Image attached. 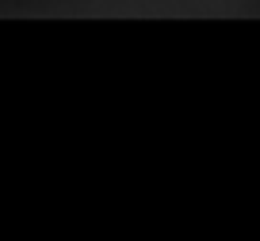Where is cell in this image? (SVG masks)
Here are the masks:
<instances>
[]
</instances>
